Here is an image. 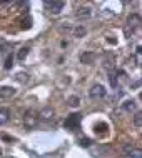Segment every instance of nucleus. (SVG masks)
<instances>
[{"label":"nucleus","mask_w":142,"mask_h":158,"mask_svg":"<svg viewBox=\"0 0 142 158\" xmlns=\"http://www.w3.org/2000/svg\"><path fill=\"white\" fill-rule=\"evenodd\" d=\"M139 23H140V17H139V14L129 15V19H127V27H129V28H132V30H134L135 27H139Z\"/></svg>","instance_id":"nucleus-5"},{"label":"nucleus","mask_w":142,"mask_h":158,"mask_svg":"<svg viewBox=\"0 0 142 158\" xmlns=\"http://www.w3.org/2000/svg\"><path fill=\"white\" fill-rule=\"evenodd\" d=\"M17 80H19L20 83H27L29 82V75L27 73H19L17 75Z\"/></svg>","instance_id":"nucleus-19"},{"label":"nucleus","mask_w":142,"mask_h":158,"mask_svg":"<svg viewBox=\"0 0 142 158\" xmlns=\"http://www.w3.org/2000/svg\"><path fill=\"white\" fill-rule=\"evenodd\" d=\"M109 80H110V83H112L114 87L117 85V82H115V75H114V73H110V75H109Z\"/></svg>","instance_id":"nucleus-23"},{"label":"nucleus","mask_w":142,"mask_h":158,"mask_svg":"<svg viewBox=\"0 0 142 158\" xmlns=\"http://www.w3.org/2000/svg\"><path fill=\"white\" fill-rule=\"evenodd\" d=\"M29 47H24V48H20V52H19V60L20 62H24L25 58H27V55H29Z\"/></svg>","instance_id":"nucleus-13"},{"label":"nucleus","mask_w":142,"mask_h":158,"mask_svg":"<svg viewBox=\"0 0 142 158\" xmlns=\"http://www.w3.org/2000/svg\"><path fill=\"white\" fill-rule=\"evenodd\" d=\"M79 123H80V115L72 113V115H69V118L65 120V127L67 128H77Z\"/></svg>","instance_id":"nucleus-3"},{"label":"nucleus","mask_w":142,"mask_h":158,"mask_svg":"<svg viewBox=\"0 0 142 158\" xmlns=\"http://www.w3.org/2000/svg\"><path fill=\"white\" fill-rule=\"evenodd\" d=\"M37 122H38V113L35 110H27L24 115V125L27 128H33L37 125Z\"/></svg>","instance_id":"nucleus-1"},{"label":"nucleus","mask_w":142,"mask_h":158,"mask_svg":"<svg viewBox=\"0 0 142 158\" xmlns=\"http://www.w3.org/2000/svg\"><path fill=\"white\" fill-rule=\"evenodd\" d=\"M32 27V20L30 19H24L22 20V28H30Z\"/></svg>","instance_id":"nucleus-22"},{"label":"nucleus","mask_w":142,"mask_h":158,"mask_svg":"<svg viewBox=\"0 0 142 158\" xmlns=\"http://www.w3.org/2000/svg\"><path fill=\"white\" fill-rule=\"evenodd\" d=\"M69 105H70L72 106V108H75V106H79L80 105V98L79 97H70V98H69Z\"/></svg>","instance_id":"nucleus-14"},{"label":"nucleus","mask_w":142,"mask_h":158,"mask_svg":"<svg viewBox=\"0 0 142 158\" xmlns=\"http://www.w3.org/2000/svg\"><path fill=\"white\" fill-rule=\"evenodd\" d=\"M89 95H90V98H94V100H100V98H104L107 95V90H105V87H102V85L97 83L90 88Z\"/></svg>","instance_id":"nucleus-2"},{"label":"nucleus","mask_w":142,"mask_h":158,"mask_svg":"<svg viewBox=\"0 0 142 158\" xmlns=\"http://www.w3.org/2000/svg\"><path fill=\"white\" fill-rule=\"evenodd\" d=\"M126 156H127V158H140V156H142V152H140V150H135V148H134V150H132L131 153H127Z\"/></svg>","instance_id":"nucleus-17"},{"label":"nucleus","mask_w":142,"mask_h":158,"mask_svg":"<svg viewBox=\"0 0 142 158\" xmlns=\"http://www.w3.org/2000/svg\"><path fill=\"white\" fill-rule=\"evenodd\" d=\"M95 131H97L99 135H102V133H104V131H107V125H105L104 122L97 123V125H95Z\"/></svg>","instance_id":"nucleus-15"},{"label":"nucleus","mask_w":142,"mask_h":158,"mask_svg":"<svg viewBox=\"0 0 142 158\" xmlns=\"http://www.w3.org/2000/svg\"><path fill=\"white\" fill-rule=\"evenodd\" d=\"M124 110H126V112H134L135 110V102L134 100H127V102H124Z\"/></svg>","instance_id":"nucleus-12"},{"label":"nucleus","mask_w":142,"mask_h":158,"mask_svg":"<svg viewBox=\"0 0 142 158\" xmlns=\"http://www.w3.org/2000/svg\"><path fill=\"white\" fill-rule=\"evenodd\" d=\"M75 15L77 19H89V17H92V7H80Z\"/></svg>","instance_id":"nucleus-6"},{"label":"nucleus","mask_w":142,"mask_h":158,"mask_svg":"<svg viewBox=\"0 0 142 158\" xmlns=\"http://www.w3.org/2000/svg\"><path fill=\"white\" fill-rule=\"evenodd\" d=\"M85 33H87V30H85V27H75L72 28V35L80 38V37H85Z\"/></svg>","instance_id":"nucleus-11"},{"label":"nucleus","mask_w":142,"mask_h":158,"mask_svg":"<svg viewBox=\"0 0 142 158\" xmlns=\"http://www.w3.org/2000/svg\"><path fill=\"white\" fill-rule=\"evenodd\" d=\"M12 65H14V55H8V57L5 58V65H3V67H5L7 70H10Z\"/></svg>","instance_id":"nucleus-18"},{"label":"nucleus","mask_w":142,"mask_h":158,"mask_svg":"<svg viewBox=\"0 0 142 158\" xmlns=\"http://www.w3.org/2000/svg\"><path fill=\"white\" fill-rule=\"evenodd\" d=\"M8 117H10V112L7 108H0V125H5L8 122Z\"/></svg>","instance_id":"nucleus-9"},{"label":"nucleus","mask_w":142,"mask_h":158,"mask_svg":"<svg viewBox=\"0 0 142 158\" xmlns=\"http://www.w3.org/2000/svg\"><path fill=\"white\" fill-rule=\"evenodd\" d=\"M90 143H92V142H90L89 138H80V142H79V145H80V147H84V148L90 147Z\"/></svg>","instance_id":"nucleus-20"},{"label":"nucleus","mask_w":142,"mask_h":158,"mask_svg":"<svg viewBox=\"0 0 142 158\" xmlns=\"http://www.w3.org/2000/svg\"><path fill=\"white\" fill-rule=\"evenodd\" d=\"M0 155H2V150H0Z\"/></svg>","instance_id":"nucleus-24"},{"label":"nucleus","mask_w":142,"mask_h":158,"mask_svg":"<svg viewBox=\"0 0 142 158\" xmlns=\"http://www.w3.org/2000/svg\"><path fill=\"white\" fill-rule=\"evenodd\" d=\"M134 125L137 128H140V125H142V113L140 112H135V115H134Z\"/></svg>","instance_id":"nucleus-16"},{"label":"nucleus","mask_w":142,"mask_h":158,"mask_svg":"<svg viewBox=\"0 0 142 158\" xmlns=\"http://www.w3.org/2000/svg\"><path fill=\"white\" fill-rule=\"evenodd\" d=\"M38 118H42V120H45V122L52 120V118H54V110L50 108V106H45V108H42L40 113H38Z\"/></svg>","instance_id":"nucleus-4"},{"label":"nucleus","mask_w":142,"mask_h":158,"mask_svg":"<svg viewBox=\"0 0 142 158\" xmlns=\"http://www.w3.org/2000/svg\"><path fill=\"white\" fill-rule=\"evenodd\" d=\"M92 60H94V53H92V52H85V53L80 55V62L85 63V65L92 63Z\"/></svg>","instance_id":"nucleus-10"},{"label":"nucleus","mask_w":142,"mask_h":158,"mask_svg":"<svg viewBox=\"0 0 142 158\" xmlns=\"http://www.w3.org/2000/svg\"><path fill=\"white\" fill-rule=\"evenodd\" d=\"M45 5L50 8V10L54 12V14H59L60 10H64V7H65V3L64 2H45Z\"/></svg>","instance_id":"nucleus-7"},{"label":"nucleus","mask_w":142,"mask_h":158,"mask_svg":"<svg viewBox=\"0 0 142 158\" xmlns=\"http://www.w3.org/2000/svg\"><path fill=\"white\" fill-rule=\"evenodd\" d=\"M15 95V88L12 87H0V98H12Z\"/></svg>","instance_id":"nucleus-8"},{"label":"nucleus","mask_w":142,"mask_h":158,"mask_svg":"<svg viewBox=\"0 0 142 158\" xmlns=\"http://www.w3.org/2000/svg\"><path fill=\"white\" fill-rule=\"evenodd\" d=\"M132 150H134V145H132V143H129V145H124V147H122V152L126 153V155H127V153H131Z\"/></svg>","instance_id":"nucleus-21"}]
</instances>
